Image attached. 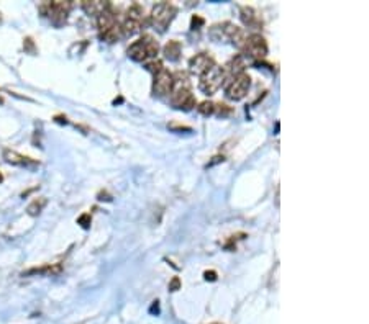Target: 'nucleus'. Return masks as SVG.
I'll use <instances>...</instances> for the list:
<instances>
[{"mask_svg": "<svg viewBox=\"0 0 369 324\" xmlns=\"http://www.w3.org/2000/svg\"><path fill=\"white\" fill-rule=\"evenodd\" d=\"M97 26H98V35L107 43L117 41L122 35V26L118 25L117 12L114 10L112 4L109 5V9H105L100 15L97 17Z\"/></svg>", "mask_w": 369, "mask_h": 324, "instance_id": "f257e3e1", "label": "nucleus"}, {"mask_svg": "<svg viewBox=\"0 0 369 324\" xmlns=\"http://www.w3.org/2000/svg\"><path fill=\"white\" fill-rule=\"evenodd\" d=\"M157 52H160V43L156 41V38L151 35H143L133 44H130L127 54L133 61L143 62L146 59H154Z\"/></svg>", "mask_w": 369, "mask_h": 324, "instance_id": "f03ea898", "label": "nucleus"}, {"mask_svg": "<svg viewBox=\"0 0 369 324\" xmlns=\"http://www.w3.org/2000/svg\"><path fill=\"white\" fill-rule=\"evenodd\" d=\"M210 36H212L215 41H230L238 46V48H241L243 43H245V38H246L245 31L232 22H223L219 25H214L212 28H210Z\"/></svg>", "mask_w": 369, "mask_h": 324, "instance_id": "7ed1b4c3", "label": "nucleus"}, {"mask_svg": "<svg viewBox=\"0 0 369 324\" xmlns=\"http://www.w3.org/2000/svg\"><path fill=\"white\" fill-rule=\"evenodd\" d=\"M176 15H177V7L176 5L169 4V2H160L153 7L149 20H151V25H153L157 31L164 33L168 30V26L173 23Z\"/></svg>", "mask_w": 369, "mask_h": 324, "instance_id": "20e7f679", "label": "nucleus"}, {"mask_svg": "<svg viewBox=\"0 0 369 324\" xmlns=\"http://www.w3.org/2000/svg\"><path fill=\"white\" fill-rule=\"evenodd\" d=\"M71 9H72V4L63 2V0H55V2H48V4H43L41 7H39V10L43 12V15L48 17L56 26H61L66 23Z\"/></svg>", "mask_w": 369, "mask_h": 324, "instance_id": "39448f33", "label": "nucleus"}, {"mask_svg": "<svg viewBox=\"0 0 369 324\" xmlns=\"http://www.w3.org/2000/svg\"><path fill=\"white\" fill-rule=\"evenodd\" d=\"M223 81H225V69H223L222 66L215 64L205 72V74L200 76L199 87H200V90L203 92V94L212 95L222 87Z\"/></svg>", "mask_w": 369, "mask_h": 324, "instance_id": "423d86ee", "label": "nucleus"}, {"mask_svg": "<svg viewBox=\"0 0 369 324\" xmlns=\"http://www.w3.org/2000/svg\"><path fill=\"white\" fill-rule=\"evenodd\" d=\"M144 25V10L141 5L133 4L125 13V20L122 25V31L125 35H136L140 33Z\"/></svg>", "mask_w": 369, "mask_h": 324, "instance_id": "0eeeda50", "label": "nucleus"}, {"mask_svg": "<svg viewBox=\"0 0 369 324\" xmlns=\"http://www.w3.org/2000/svg\"><path fill=\"white\" fill-rule=\"evenodd\" d=\"M243 52L248 56V57H253L256 61H259V59H265L268 56V43L265 36H261L259 33H253V35H249L245 38V43L241 46Z\"/></svg>", "mask_w": 369, "mask_h": 324, "instance_id": "6e6552de", "label": "nucleus"}, {"mask_svg": "<svg viewBox=\"0 0 369 324\" xmlns=\"http://www.w3.org/2000/svg\"><path fill=\"white\" fill-rule=\"evenodd\" d=\"M249 87H251V77L243 72V74L233 77L232 82L228 84L227 98H228V100H233V102L243 100V98L248 95Z\"/></svg>", "mask_w": 369, "mask_h": 324, "instance_id": "1a4fd4ad", "label": "nucleus"}, {"mask_svg": "<svg viewBox=\"0 0 369 324\" xmlns=\"http://www.w3.org/2000/svg\"><path fill=\"white\" fill-rule=\"evenodd\" d=\"M173 92V74L168 69H161L157 74H154L153 81V94L154 95H168Z\"/></svg>", "mask_w": 369, "mask_h": 324, "instance_id": "9d476101", "label": "nucleus"}, {"mask_svg": "<svg viewBox=\"0 0 369 324\" xmlns=\"http://www.w3.org/2000/svg\"><path fill=\"white\" fill-rule=\"evenodd\" d=\"M215 66V59L208 54V52H199L194 57H190L189 61V71L192 72L194 76H203L205 72Z\"/></svg>", "mask_w": 369, "mask_h": 324, "instance_id": "9b49d317", "label": "nucleus"}, {"mask_svg": "<svg viewBox=\"0 0 369 324\" xmlns=\"http://www.w3.org/2000/svg\"><path fill=\"white\" fill-rule=\"evenodd\" d=\"M171 103L177 110L189 111L195 107V97L190 90H174L173 95H171Z\"/></svg>", "mask_w": 369, "mask_h": 324, "instance_id": "f8f14e48", "label": "nucleus"}, {"mask_svg": "<svg viewBox=\"0 0 369 324\" xmlns=\"http://www.w3.org/2000/svg\"><path fill=\"white\" fill-rule=\"evenodd\" d=\"M240 13H241L243 23H245L246 26H253V28H256V26L261 25V18L258 15V12H256L253 7H241Z\"/></svg>", "mask_w": 369, "mask_h": 324, "instance_id": "ddd939ff", "label": "nucleus"}, {"mask_svg": "<svg viewBox=\"0 0 369 324\" xmlns=\"http://www.w3.org/2000/svg\"><path fill=\"white\" fill-rule=\"evenodd\" d=\"M109 5H110V2H100V0H84L82 9L87 15L98 17L105 9H109Z\"/></svg>", "mask_w": 369, "mask_h": 324, "instance_id": "4468645a", "label": "nucleus"}, {"mask_svg": "<svg viewBox=\"0 0 369 324\" xmlns=\"http://www.w3.org/2000/svg\"><path fill=\"white\" fill-rule=\"evenodd\" d=\"M4 159L12 164V165H28V164H36L35 161H31L30 157H25L22 154H18L13 149H4Z\"/></svg>", "mask_w": 369, "mask_h": 324, "instance_id": "2eb2a0df", "label": "nucleus"}, {"mask_svg": "<svg viewBox=\"0 0 369 324\" xmlns=\"http://www.w3.org/2000/svg\"><path fill=\"white\" fill-rule=\"evenodd\" d=\"M223 69H225V76L228 74L232 79L236 77V76H240V74H243V69H245V62H243V57L241 56H236Z\"/></svg>", "mask_w": 369, "mask_h": 324, "instance_id": "dca6fc26", "label": "nucleus"}, {"mask_svg": "<svg viewBox=\"0 0 369 324\" xmlns=\"http://www.w3.org/2000/svg\"><path fill=\"white\" fill-rule=\"evenodd\" d=\"M163 52H164V57L169 59V61H177L181 56V43L176 41V39H171L163 48Z\"/></svg>", "mask_w": 369, "mask_h": 324, "instance_id": "f3484780", "label": "nucleus"}, {"mask_svg": "<svg viewBox=\"0 0 369 324\" xmlns=\"http://www.w3.org/2000/svg\"><path fill=\"white\" fill-rule=\"evenodd\" d=\"M174 90H190V81L186 72L177 71L173 74V92Z\"/></svg>", "mask_w": 369, "mask_h": 324, "instance_id": "a211bd4d", "label": "nucleus"}, {"mask_svg": "<svg viewBox=\"0 0 369 324\" xmlns=\"http://www.w3.org/2000/svg\"><path fill=\"white\" fill-rule=\"evenodd\" d=\"M46 203H48V200H46L44 197L35 198V200H33V202L28 205V208H26V211H28V215H30V216H38V215L44 210Z\"/></svg>", "mask_w": 369, "mask_h": 324, "instance_id": "6ab92c4d", "label": "nucleus"}, {"mask_svg": "<svg viewBox=\"0 0 369 324\" xmlns=\"http://www.w3.org/2000/svg\"><path fill=\"white\" fill-rule=\"evenodd\" d=\"M197 110H199L200 113H202V115H205V116L214 115V113H215V103L205 100V102H202V103L199 105V107H197Z\"/></svg>", "mask_w": 369, "mask_h": 324, "instance_id": "aec40b11", "label": "nucleus"}, {"mask_svg": "<svg viewBox=\"0 0 369 324\" xmlns=\"http://www.w3.org/2000/svg\"><path fill=\"white\" fill-rule=\"evenodd\" d=\"M90 223H92L90 213H82L81 216L77 218V224H81V228H84V229H89L90 228Z\"/></svg>", "mask_w": 369, "mask_h": 324, "instance_id": "412c9836", "label": "nucleus"}, {"mask_svg": "<svg viewBox=\"0 0 369 324\" xmlns=\"http://www.w3.org/2000/svg\"><path fill=\"white\" fill-rule=\"evenodd\" d=\"M146 69L149 72H153V74H157V72H160L161 69H164V68H163V62L160 61V59H153V61H149L146 64Z\"/></svg>", "mask_w": 369, "mask_h": 324, "instance_id": "4be33fe9", "label": "nucleus"}, {"mask_svg": "<svg viewBox=\"0 0 369 324\" xmlns=\"http://www.w3.org/2000/svg\"><path fill=\"white\" fill-rule=\"evenodd\" d=\"M215 111L219 115H230L233 111V108L232 107H228V105H225V103H215Z\"/></svg>", "mask_w": 369, "mask_h": 324, "instance_id": "5701e85b", "label": "nucleus"}, {"mask_svg": "<svg viewBox=\"0 0 369 324\" xmlns=\"http://www.w3.org/2000/svg\"><path fill=\"white\" fill-rule=\"evenodd\" d=\"M203 25H205V20H203L202 17H199V15H194L192 20H190V28H192V30H200Z\"/></svg>", "mask_w": 369, "mask_h": 324, "instance_id": "b1692460", "label": "nucleus"}, {"mask_svg": "<svg viewBox=\"0 0 369 324\" xmlns=\"http://www.w3.org/2000/svg\"><path fill=\"white\" fill-rule=\"evenodd\" d=\"M23 48L26 52H30V54H36V48H35V41H33L31 38H25L23 41Z\"/></svg>", "mask_w": 369, "mask_h": 324, "instance_id": "393cba45", "label": "nucleus"}, {"mask_svg": "<svg viewBox=\"0 0 369 324\" xmlns=\"http://www.w3.org/2000/svg\"><path fill=\"white\" fill-rule=\"evenodd\" d=\"M181 285H182V283H181V279H179V277H173V280H171L169 282V292H177V290H181Z\"/></svg>", "mask_w": 369, "mask_h": 324, "instance_id": "a878e982", "label": "nucleus"}, {"mask_svg": "<svg viewBox=\"0 0 369 324\" xmlns=\"http://www.w3.org/2000/svg\"><path fill=\"white\" fill-rule=\"evenodd\" d=\"M168 128L174 129V131H192V128H190V126H186V124H181V123H176V121L169 123Z\"/></svg>", "mask_w": 369, "mask_h": 324, "instance_id": "bb28decb", "label": "nucleus"}, {"mask_svg": "<svg viewBox=\"0 0 369 324\" xmlns=\"http://www.w3.org/2000/svg\"><path fill=\"white\" fill-rule=\"evenodd\" d=\"M217 272L215 270H205V272H203V279H205L207 282H215L217 280Z\"/></svg>", "mask_w": 369, "mask_h": 324, "instance_id": "cd10ccee", "label": "nucleus"}, {"mask_svg": "<svg viewBox=\"0 0 369 324\" xmlns=\"http://www.w3.org/2000/svg\"><path fill=\"white\" fill-rule=\"evenodd\" d=\"M214 161H210L208 164H207V167H212V165H215V164H219V162H223L225 161V157L223 156H215V157H212Z\"/></svg>", "mask_w": 369, "mask_h": 324, "instance_id": "c85d7f7f", "label": "nucleus"}, {"mask_svg": "<svg viewBox=\"0 0 369 324\" xmlns=\"http://www.w3.org/2000/svg\"><path fill=\"white\" fill-rule=\"evenodd\" d=\"M151 313H160V301H153V306H151V309H149Z\"/></svg>", "mask_w": 369, "mask_h": 324, "instance_id": "c756f323", "label": "nucleus"}, {"mask_svg": "<svg viewBox=\"0 0 369 324\" xmlns=\"http://www.w3.org/2000/svg\"><path fill=\"white\" fill-rule=\"evenodd\" d=\"M56 121H58V123H68V120H66V116H56Z\"/></svg>", "mask_w": 369, "mask_h": 324, "instance_id": "7c9ffc66", "label": "nucleus"}, {"mask_svg": "<svg viewBox=\"0 0 369 324\" xmlns=\"http://www.w3.org/2000/svg\"><path fill=\"white\" fill-rule=\"evenodd\" d=\"M4 182V175H2V172H0V183Z\"/></svg>", "mask_w": 369, "mask_h": 324, "instance_id": "2f4dec72", "label": "nucleus"}, {"mask_svg": "<svg viewBox=\"0 0 369 324\" xmlns=\"http://www.w3.org/2000/svg\"><path fill=\"white\" fill-rule=\"evenodd\" d=\"M212 324H220V322H212Z\"/></svg>", "mask_w": 369, "mask_h": 324, "instance_id": "473e14b6", "label": "nucleus"}]
</instances>
